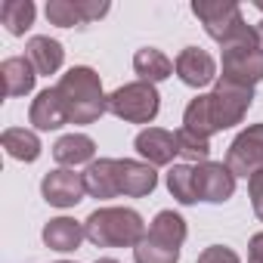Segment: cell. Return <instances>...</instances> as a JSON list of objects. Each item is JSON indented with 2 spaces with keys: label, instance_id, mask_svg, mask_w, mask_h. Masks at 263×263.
Returning <instances> with one entry per match:
<instances>
[{
  "label": "cell",
  "instance_id": "22",
  "mask_svg": "<svg viewBox=\"0 0 263 263\" xmlns=\"http://www.w3.org/2000/svg\"><path fill=\"white\" fill-rule=\"evenodd\" d=\"M34 16H37V10L31 0H4L0 4V22L7 25V31L13 37H22L34 25Z\"/></svg>",
  "mask_w": 263,
  "mask_h": 263
},
{
  "label": "cell",
  "instance_id": "34",
  "mask_svg": "<svg viewBox=\"0 0 263 263\" xmlns=\"http://www.w3.org/2000/svg\"><path fill=\"white\" fill-rule=\"evenodd\" d=\"M56 263H74V260H56Z\"/></svg>",
  "mask_w": 263,
  "mask_h": 263
},
{
  "label": "cell",
  "instance_id": "26",
  "mask_svg": "<svg viewBox=\"0 0 263 263\" xmlns=\"http://www.w3.org/2000/svg\"><path fill=\"white\" fill-rule=\"evenodd\" d=\"M47 19H50V25H59V28L84 25L74 0H50V4H47Z\"/></svg>",
  "mask_w": 263,
  "mask_h": 263
},
{
  "label": "cell",
  "instance_id": "15",
  "mask_svg": "<svg viewBox=\"0 0 263 263\" xmlns=\"http://www.w3.org/2000/svg\"><path fill=\"white\" fill-rule=\"evenodd\" d=\"M87 180V195L105 201V198H118L121 186H118V158H99L93 164H87L84 171Z\"/></svg>",
  "mask_w": 263,
  "mask_h": 263
},
{
  "label": "cell",
  "instance_id": "19",
  "mask_svg": "<svg viewBox=\"0 0 263 263\" xmlns=\"http://www.w3.org/2000/svg\"><path fill=\"white\" fill-rule=\"evenodd\" d=\"M25 56L31 59V65L37 68V74H47V78L56 74V71L62 68V62H65V50H62V44L53 41V37H47V34L31 37L28 47H25Z\"/></svg>",
  "mask_w": 263,
  "mask_h": 263
},
{
  "label": "cell",
  "instance_id": "4",
  "mask_svg": "<svg viewBox=\"0 0 263 263\" xmlns=\"http://www.w3.org/2000/svg\"><path fill=\"white\" fill-rule=\"evenodd\" d=\"M189 229L186 220L174 211H158L149 223L146 238L134 248L137 263H180V248L186 241Z\"/></svg>",
  "mask_w": 263,
  "mask_h": 263
},
{
  "label": "cell",
  "instance_id": "9",
  "mask_svg": "<svg viewBox=\"0 0 263 263\" xmlns=\"http://www.w3.org/2000/svg\"><path fill=\"white\" fill-rule=\"evenodd\" d=\"M41 195L53 208H74L87 195V180L84 174H74L71 167H56L41 180Z\"/></svg>",
  "mask_w": 263,
  "mask_h": 263
},
{
  "label": "cell",
  "instance_id": "6",
  "mask_svg": "<svg viewBox=\"0 0 263 263\" xmlns=\"http://www.w3.org/2000/svg\"><path fill=\"white\" fill-rule=\"evenodd\" d=\"M254 102V90L232 84L226 78L214 81V90L208 93V105H211V124H214V134H223V130L235 127L245 121L248 108Z\"/></svg>",
  "mask_w": 263,
  "mask_h": 263
},
{
  "label": "cell",
  "instance_id": "11",
  "mask_svg": "<svg viewBox=\"0 0 263 263\" xmlns=\"http://www.w3.org/2000/svg\"><path fill=\"white\" fill-rule=\"evenodd\" d=\"M174 71L186 87H208L211 81H217V59L201 50V47H186L177 59H174Z\"/></svg>",
  "mask_w": 263,
  "mask_h": 263
},
{
  "label": "cell",
  "instance_id": "29",
  "mask_svg": "<svg viewBox=\"0 0 263 263\" xmlns=\"http://www.w3.org/2000/svg\"><path fill=\"white\" fill-rule=\"evenodd\" d=\"M248 195H251V208H254L257 220H263V171H257L248 180Z\"/></svg>",
  "mask_w": 263,
  "mask_h": 263
},
{
  "label": "cell",
  "instance_id": "8",
  "mask_svg": "<svg viewBox=\"0 0 263 263\" xmlns=\"http://www.w3.org/2000/svg\"><path fill=\"white\" fill-rule=\"evenodd\" d=\"M226 167L245 180H251L257 171H263V124H251L232 140V146L226 152Z\"/></svg>",
  "mask_w": 263,
  "mask_h": 263
},
{
  "label": "cell",
  "instance_id": "7",
  "mask_svg": "<svg viewBox=\"0 0 263 263\" xmlns=\"http://www.w3.org/2000/svg\"><path fill=\"white\" fill-rule=\"evenodd\" d=\"M220 78L254 90V84L263 81V50H260V41L226 47L223 50V74Z\"/></svg>",
  "mask_w": 263,
  "mask_h": 263
},
{
  "label": "cell",
  "instance_id": "10",
  "mask_svg": "<svg viewBox=\"0 0 263 263\" xmlns=\"http://www.w3.org/2000/svg\"><path fill=\"white\" fill-rule=\"evenodd\" d=\"M235 192V174L223 161H201L195 164V195L208 204H223Z\"/></svg>",
  "mask_w": 263,
  "mask_h": 263
},
{
  "label": "cell",
  "instance_id": "12",
  "mask_svg": "<svg viewBox=\"0 0 263 263\" xmlns=\"http://www.w3.org/2000/svg\"><path fill=\"white\" fill-rule=\"evenodd\" d=\"M134 149L152 167H164V164L174 161V155H180L177 134H171V130H164V127H146V130H140L137 140H134Z\"/></svg>",
  "mask_w": 263,
  "mask_h": 263
},
{
  "label": "cell",
  "instance_id": "28",
  "mask_svg": "<svg viewBox=\"0 0 263 263\" xmlns=\"http://www.w3.org/2000/svg\"><path fill=\"white\" fill-rule=\"evenodd\" d=\"M74 4H78V13H81L84 25H87V22H96V19H102V16L108 13V4H105V0H74Z\"/></svg>",
  "mask_w": 263,
  "mask_h": 263
},
{
  "label": "cell",
  "instance_id": "21",
  "mask_svg": "<svg viewBox=\"0 0 263 263\" xmlns=\"http://www.w3.org/2000/svg\"><path fill=\"white\" fill-rule=\"evenodd\" d=\"M134 71L140 74V81H146V84H158V81H167V78L174 74V62H171L161 50H155V47H143V50L134 53Z\"/></svg>",
  "mask_w": 263,
  "mask_h": 263
},
{
  "label": "cell",
  "instance_id": "17",
  "mask_svg": "<svg viewBox=\"0 0 263 263\" xmlns=\"http://www.w3.org/2000/svg\"><path fill=\"white\" fill-rule=\"evenodd\" d=\"M87 238L84 232V223L71 220V217H56L44 226V245L50 251H59V254H68V251H78L81 241Z\"/></svg>",
  "mask_w": 263,
  "mask_h": 263
},
{
  "label": "cell",
  "instance_id": "13",
  "mask_svg": "<svg viewBox=\"0 0 263 263\" xmlns=\"http://www.w3.org/2000/svg\"><path fill=\"white\" fill-rule=\"evenodd\" d=\"M118 186H121V195H127V198H143V195H152L155 192L158 174L146 161L118 158Z\"/></svg>",
  "mask_w": 263,
  "mask_h": 263
},
{
  "label": "cell",
  "instance_id": "27",
  "mask_svg": "<svg viewBox=\"0 0 263 263\" xmlns=\"http://www.w3.org/2000/svg\"><path fill=\"white\" fill-rule=\"evenodd\" d=\"M195 263H241V257L232 248H226V245H211V248H204L198 254Z\"/></svg>",
  "mask_w": 263,
  "mask_h": 263
},
{
  "label": "cell",
  "instance_id": "14",
  "mask_svg": "<svg viewBox=\"0 0 263 263\" xmlns=\"http://www.w3.org/2000/svg\"><path fill=\"white\" fill-rule=\"evenodd\" d=\"M28 121L34 124V130H59L62 124H71L65 99L59 96L56 87H47L34 96V102L28 108Z\"/></svg>",
  "mask_w": 263,
  "mask_h": 263
},
{
  "label": "cell",
  "instance_id": "25",
  "mask_svg": "<svg viewBox=\"0 0 263 263\" xmlns=\"http://www.w3.org/2000/svg\"><path fill=\"white\" fill-rule=\"evenodd\" d=\"M177 149H180V155L186 161H195V164L211 161V140L192 134V130H186V127L177 130Z\"/></svg>",
  "mask_w": 263,
  "mask_h": 263
},
{
  "label": "cell",
  "instance_id": "3",
  "mask_svg": "<svg viewBox=\"0 0 263 263\" xmlns=\"http://www.w3.org/2000/svg\"><path fill=\"white\" fill-rule=\"evenodd\" d=\"M195 19L204 25L208 37L220 44V50L235 47V44H251L257 41V28H251L241 16L238 4H229V0H195L192 4Z\"/></svg>",
  "mask_w": 263,
  "mask_h": 263
},
{
  "label": "cell",
  "instance_id": "20",
  "mask_svg": "<svg viewBox=\"0 0 263 263\" xmlns=\"http://www.w3.org/2000/svg\"><path fill=\"white\" fill-rule=\"evenodd\" d=\"M0 143H4V149H7L10 158L25 161V164L37 161L41 149H44L41 140H37V134H34V130H25V127H7L4 137H0Z\"/></svg>",
  "mask_w": 263,
  "mask_h": 263
},
{
  "label": "cell",
  "instance_id": "2",
  "mask_svg": "<svg viewBox=\"0 0 263 263\" xmlns=\"http://www.w3.org/2000/svg\"><path fill=\"white\" fill-rule=\"evenodd\" d=\"M84 232L96 248H137L149 229L134 208H96L84 220Z\"/></svg>",
  "mask_w": 263,
  "mask_h": 263
},
{
  "label": "cell",
  "instance_id": "23",
  "mask_svg": "<svg viewBox=\"0 0 263 263\" xmlns=\"http://www.w3.org/2000/svg\"><path fill=\"white\" fill-rule=\"evenodd\" d=\"M167 192L180 201V204H195V167L192 164H174L167 171Z\"/></svg>",
  "mask_w": 263,
  "mask_h": 263
},
{
  "label": "cell",
  "instance_id": "24",
  "mask_svg": "<svg viewBox=\"0 0 263 263\" xmlns=\"http://www.w3.org/2000/svg\"><path fill=\"white\" fill-rule=\"evenodd\" d=\"M183 127H186V130H192V134H198V137H204V140H211V137H214L208 93H204V96H195V99L186 105V111H183Z\"/></svg>",
  "mask_w": 263,
  "mask_h": 263
},
{
  "label": "cell",
  "instance_id": "18",
  "mask_svg": "<svg viewBox=\"0 0 263 263\" xmlns=\"http://www.w3.org/2000/svg\"><path fill=\"white\" fill-rule=\"evenodd\" d=\"M0 74H4V93L7 96H25L34 90L37 68L31 65L28 56H10L0 62Z\"/></svg>",
  "mask_w": 263,
  "mask_h": 263
},
{
  "label": "cell",
  "instance_id": "16",
  "mask_svg": "<svg viewBox=\"0 0 263 263\" xmlns=\"http://www.w3.org/2000/svg\"><path fill=\"white\" fill-rule=\"evenodd\" d=\"M53 158L62 167H78V164H93L96 161V143L87 134H65L53 146Z\"/></svg>",
  "mask_w": 263,
  "mask_h": 263
},
{
  "label": "cell",
  "instance_id": "31",
  "mask_svg": "<svg viewBox=\"0 0 263 263\" xmlns=\"http://www.w3.org/2000/svg\"><path fill=\"white\" fill-rule=\"evenodd\" d=\"M257 41H260V50H263V19H260V25H257Z\"/></svg>",
  "mask_w": 263,
  "mask_h": 263
},
{
  "label": "cell",
  "instance_id": "32",
  "mask_svg": "<svg viewBox=\"0 0 263 263\" xmlns=\"http://www.w3.org/2000/svg\"><path fill=\"white\" fill-rule=\"evenodd\" d=\"M96 263H121V260H115V257H99Z\"/></svg>",
  "mask_w": 263,
  "mask_h": 263
},
{
  "label": "cell",
  "instance_id": "33",
  "mask_svg": "<svg viewBox=\"0 0 263 263\" xmlns=\"http://www.w3.org/2000/svg\"><path fill=\"white\" fill-rule=\"evenodd\" d=\"M257 10H260V13H263V0H257Z\"/></svg>",
  "mask_w": 263,
  "mask_h": 263
},
{
  "label": "cell",
  "instance_id": "5",
  "mask_svg": "<svg viewBox=\"0 0 263 263\" xmlns=\"http://www.w3.org/2000/svg\"><path fill=\"white\" fill-rule=\"evenodd\" d=\"M158 108H161V96L155 84L146 81L124 84L115 93H108V111L127 124H152L158 118Z\"/></svg>",
  "mask_w": 263,
  "mask_h": 263
},
{
  "label": "cell",
  "instance_id": "1",
  "mask_svg": "<svg viewBox=\"0 0 263 263\" xmlns=\"http://www.w3.org/2000/svg\"><path fill=\"white\" fill-rule=\"evenodd\" d=\"M59 96L65 99L68 121L71 124H93L108 111V96L102 93V81L90 65H74L68 68L59 84Z\"/></svg>",
  "mask_w": 263,
  "mask_h": 263
},
{
  "label": "cell",
  "instance_id": "30",
  "mask_svg": "<svg viewBox=\"0 0 263 263\" xmlns=\"http://www.w3.org/2000/svg\"><path fill=\"white\" fill-rule=\"evenodd\" d=\"M248 263H263V232L251 235V241H248Z\"/></svg>",
  "mask_w": 263,
  "mask_h": 263
}]
</instances>
